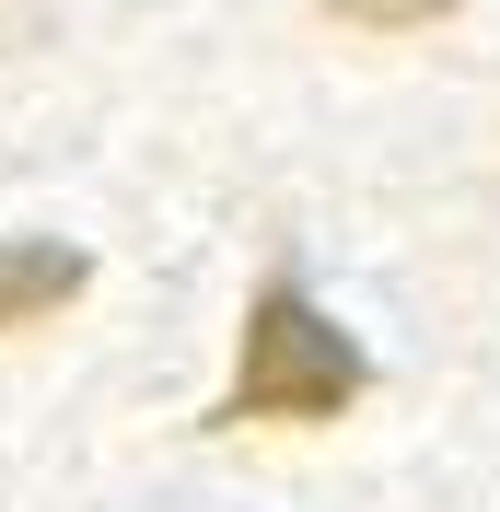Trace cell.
Instances as JSON below:
<instances>
[{"label":"cell","mask_w":500,"mask_h":512,"mask_svg":"<svg viewBox=\"0 0 500 512\" xmlns=\"http://www.w3.org/2000/svg\"><path fill=\"white\" fill-rule=\"evenodd\" d=\"M82 280H94V256H82V245L12 233V245H0V338H12V326H59L70 303H82Z\"/></svg>","instance_id":"obj_2"},{"label":"cell","mask_w":500,"mask_h":512,"mask_svg":"<svg viewBox=\"0 0 500 512\" xmlns=\"http://www.w3.org/2000/svg\"><path fill=\"white\" fill-rule=\"evenodd\" d=\"M373 396V361H361V338H349L326 303H314L291 268H268L245 303V338H233V384H221L210 419H268V431H314V419H349Z\"/></svg>","instance_id":"obj_1"},{"label":"cell","mask_w":500,"mask_h":512,"mask_svg":"<svg viewBox=\"0 0 500 512\" xmlns=\"http://www.w3.org/2000/svg\"><path fill=\"white\" fill-rule=\"evenodd\" d=\"M338 24H361V35H431L442 12H466V0H326Z\"/></svg>","instance_id":"obj_3"}]
</instances>
